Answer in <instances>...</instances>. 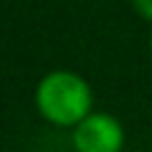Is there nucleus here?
Here are the masks:
<instances>
[{"label":"nucleus","mask_w":152,"mask_h":152,"mask_svg":"<svg viewBox=\"0 0 152 152\" xmlns=\"http://www.w3.org/2000/svg\"><path fill=\"white\" fill-rule=\"evenodd\" d=\"M35 107L53 126L77 128L91 115V88L80 75L56 69L37 83Z\"/></svg>","instance_id":"f257e3e1"},{"label":"nucleus","mask_w":152,"mask_h":152,"mask_svg":"<svg viewBox=\"0 0 152 152\" xmlns=\"http://www.w3.org/2000/svg\"><path fill=\"white\" fill-rule=\"evenodd\" d=\"M123 142V126L107 112H91L77 128H72L75 152H120Z\"/></svg>","instance_id":"f03ea898"},{"label":"nucleus","mask_w":152,"mask_h":152,"mask_svg":"<svg viewBox=\"0 0 152 152\" xmlns=\"http://www.w3.org/2000/svg\"><path fill=\"white\" fill-rule=\"evenodd\" d=\"M134 8H136V13L142 19L152 21V0H134Z\"/></svg>","instance_id":"7ed1b4c3"},{"label":"nucleus","mask_w":152,"mask_h":152,"mask_svg":"<svg viewBox=\"0 0 152 152\" xmlns=\"http://www.w3.org/2000/svg\"><path fill=\"white\" fill-rule=\"evenodd\" d=\"M150 51H152V35H150Z\"/></svg>","instance_id":"20e7f679"}]
</instances>
